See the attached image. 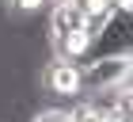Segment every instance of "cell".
Masks as SVG:
<instances>
[{
	"label": "cell",
	"instance_id": "cell-1",
	"mask_svg": "<svg viewBox=\"0 0 133 122\" xmlns=\"http://www.w3.org/2000/svg\"><path fill=\"white\" fill-rule=\"evenodd\" d=\"M50 46H53V57L72 61L80 65L84 53H88V34H84V4L80 0H61V4H50Z\"/></svg>",
	"mask_w": 133,
	"mask_h": 122
},
{
	"label": "cell",
	"instance_id": "cell-2",
	"mask_svg": "<svg viewBox=\"0 0 133 122\" xmlns=\"http://www.w3.org/2000/svg\"><path fill=\"white\" fill-rule=\"evenodd\" d=\"M95 57H133V4H122V0L114 4L110 23L99 31V38L84 53V61H95Z\"/></svg>",
	"mask_w": 133,
	"mask_h": 122
},
{
	"label": "cell",
	"instance_id": "cell-3",
	"mask_svg": "<svg viewBox=\"0 0 133 122\" xmlns=\"http://www.w3.org/2000/svg\"><path fill=\"white\" fill-rule=\"evenodd\" d=\"M133 80V57H95L80 65V88L84 95H110L129 88Z\"/></svg>",
	"mask_w": 133,
	"mask_h": 122
},
{
	"label": "cell",
	"instance_id": "cell-4",
	"mask_svg": "<svg viewBox=\"0 0 133 122\" xmlns=\"http://www.w3.org/2000/svg\"><path fill=\"white\" fill-rule=\"evenodd\" d=\"M38 84L50 92V95H57V99H80L84 95V88H80V65L61 61V57H50L46 65H42Z\"/></svg>",
	"mask_w": 133,
	"mask_h": 122
},
{
	"label": "cell",
	"instance_id": "cell-5",
	"mask_svg": "<svg viewBox=\"0 0 133 122\" xmlns=\"http://www.w3.org/2000/svg\"><path fill=\"white\" fill-rule=\"evenodd\" d=\"M84 4V34H88V42H95L99 38V31L110 23V15H114V4L118 0H80Z\"/></svg>",
	"mask_w": 133,
	"mask_h": 122
},
{
	"label": "cell",
	"instance_id": "cell-6",
	"mask_svg": "<svg viewBox=\"0 0 133 122\" xmlns=\"http://www.w3.org/2000/svg\"><path fill=\"white\" fill-rule=\"evenodd\" d=\"M69 122H107V118L91 107V99H76L69 107Z\"/></svg>",
	"mask_w": 133,
	"mask_h": 122
},
{
	"label": "cell",
	"instance_id": "cell-7",
	"mask_svg": "<svg viewBox=\"0 0 133 122\" xmlns=\"http://www.w3.org/2000/svg\"><path fill=\"white\" fill-rule=\"evenodd\" d=\"M31 122H69V111H61V107H46V111H38Z\"/></svg>",
	"mask_w": 133,
	"mask_h": 122
},
{
	"label": "cell",
	"instance_id": "cell-8",
	"mask_svg": "<svg viewBox=\"0 0 133 122\" xmlns=\"http://www.w3.org/2000/svg\"><path fill=\"white\" fill-rule=\"evenodd\" d=\"M114 122H133V118H125V114H118V118H114Z\"/></svg>",
	"mask_w": 133,
	"mask_h": 122
}]
</instances>
